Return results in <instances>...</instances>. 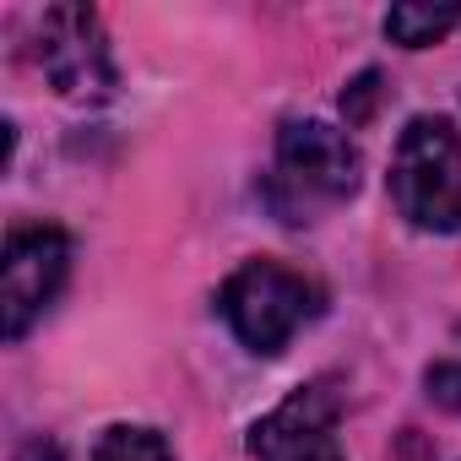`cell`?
Masks as SVG:
<instances>
[{
    "mask_svg": "<svg viewBox=\"0 0 461 461\" xmlns=\"http://www.w3.org/2000/svg\"><path fill=\"white\" fill-rule=\"evenodd\" d=\"M375 93H380V77L375 71H364L348 93H342V109H348V125H364L369 120V109H375Z\"/></svg>",
    "mask_w": 461,
    "mask_h": 461,
    "instance_id": "cell-10",
    "label": "cell"
},
{
    "mask_svg": "<svg viewBox=\"0 0 461 461\" xmlns=\"http://www.w3.org/2000/svg\"><path fill=\"white\" fill-rule=\"evenodd\" d=\"M364 174L358 147L348 141V131L326 125V120H288L277 131V158L267 174V201L283 222H315L331 206L353 201Z\"/></svg>",
    "mask_w": 461,
    "mask_h": 461,
    "instance_id": "cell-1",
    "label": "cell"
},
{
    "mask_svg": "<svg viewBox=\"0 0 461 461\" xmlns=\"http://www.w3.org/2000/svg\"><path fill=\"white\" fill-rule=\"evenodd\" d=\"M93 461H179V456H174V445L158 429H147V423H114V429L98 434Z\"/></svg>",
    "mask_w": 461,
    "mask_h": 461,
    "instance_id": "cell-8",
    "label": "cell"
},
{
    "mask_svg": "<svg viewBox=\"0 0 461 461\" xmlns=\"http://www.w3.org/2000/svg\"><path fill=\"white\" fill-rule=\"evenodd\" d=\"M71 277V240L50 222L12 228L6 261H0V331L6 342H23L60 299Z\"/></svg>",
    "mask_w": 461,
    "mask_h": 461,
    "instance_id": "cell-5",
    "label": "cell"
},
{
    "mask_svg": "<svg viewBox=\"0 0 461 461\" xmlns=\"http://www.w3.org/2000/svg\"><path fill=\"white\" fill-rule=\"evenodd\" d=\"M337 412H342L337 391L326 380H310L250 429V456L256 461H348L337 445Z\"/></svg>",
    "mask_w": 461,
    "mask_h": 461,
    "instance_id": "cell-6",
    "label": "cell"
},
{
    "mask_svg": "<svg viewBox=\"0 0 461 461\" xmlns=\"http://www.w3.org/2000/svg\"><path fill=\"white\" fill-rule=\"evenodd\" d=\"M33 55H39L44 82H50L66 104L93 109V104H109L114 87H120L109 39H104V23H98L93 6H50V12L39 17Z\"/></svg>",
    "mask_w": 461,
    "mask_h": 461,
    "instance_id": "cell-4",
    "label": "cell"
},
{
    "mask_svg": "<svg viewBox=\"0 0 461 461\" xmlns=\"http://www.w3.org/2000/svg\"><path fill=\"white\" fill-rule=\"evenodd\" d=\"M423 385H429V402H434V407H445V412H461V358L429 364Z\"/></svg>",
    "mask_w": 461,
    "mask_h": 461,
    "instance_id": "cell-9",
    "label": "cell"
},
{
    "mask_svg": "<svg viewBox=\"0 0 461 461\" xmlns=\"http://www.w3.org/2000/svg\"><path fill=\"white\" fill-rule=\"evenodd\" d=\"M217 315L228 321V331H234L250 353L272 358L321 315V288L304 272L283 267V261H245L222 283Z\"/></svg>",
    "mask_w": 461,
    "mask_h": 461,
    "instance_id": "cell-3",
    "label": "cell"
},
{
    "mask_svg": "<svg viewBox=\"0 0 461 461\" xmlns=\"http://www.w3.org/2000/svg\"><path fill=\"white\" fill-rule=\"evenodd\" d=\"M12 461H71L55 439H28V445H17V456Z\"/></svg>",
    "mask_w": 461,
    "mask_h": 461,
    "instance_id": "cell-11",
    "label": "cell"
},
{
    "mask_svg": "<svg viewBox=\"0 0 461 461\" xmlns=\"http://www.w3.org/2000/svg\"><path fill=\"white\" fill-rule=\"evenodd\" d=\"M461 23V6H391L385 12V39L402 50H429Z\"/></svg>",
    "mask_w": 461,
    "mask_h": 461,
    "instance_id": "cell-7",
    "label": "cell"
},
{
    "mask_svg": "<svg viewBox=\"0 0 461 461\" xmlns=\"http://www.w3.org/2000/svg\"><path fill=\"white\" fill-rule=\"evenodd\" d=\"M391 201L423 234H461V131L445 114H418L396 136Z\"/></svg>",
    "mask_w": 461,
    "mask_h": 461,
    "instance_id": "cell-2",
    "label": "cell"
}]
</instances>
